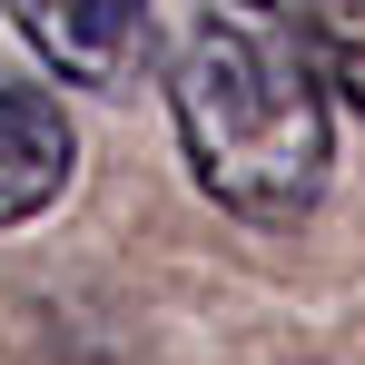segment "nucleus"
Listing matches in <instances>:
<instances>
[{"label": "nucleus", "mask_w": 365, "mask_h": 365, "mask_svg": "<svg viewBox=\"0 0 365 365\" xmlns=\"http://www.w3.org/2000/svg\"><path fill=\"white\" fill-rule=\"evenodd\" d=\"M168 119H178L187 178L247 227H297L336 168V109L326 69L287 30L207 10L168 60Z\"/></svg>", "instance_id": "nucleus-1"}, {"label": "nucleus", "mask_w": 365, "mask_h": 365, "mask_svg": "<svg viewBox=\"0 0 365 365\" xmlns=\"http://www.w3.org/2000/svg\"><path fill=\"white\" fill-rule=\"evenodd\" d=\"M0 10L60 89L128 99L158 69V0H0Z\"/></svg>", "instance_id": "nucleus-2"}, {"label": "nucleus", "mask_w": 365, "mask_h": 365, "mask_svg": "<svg viewBox=\"0 0 365 365\" xmlns=\"http://www.w3.org/2000/svg\"><path fill=\"white\" fill-rule=\"evenodd\" d=\"M79 178V128L60 89L30 69H0V227H30L40 207H60Z\"/></svg>", "instance_id": "nucleus-3"}, {"label": "nucleus", "mask_w": 365, "mask_h": 365, "mask_svg": "<svg viewBox=\"0 0 365 365\" xmlns=\"http://www.w3.org/2000/svg\"><path fill=\"white\" fill-rule=\"evenodd\" d=\"M237 10H257L267 30H287L306 60L326 69V89H346L365 109V0H237Z\"/></svg>", "instance_id": "nucleus-4"}]
</instances>
